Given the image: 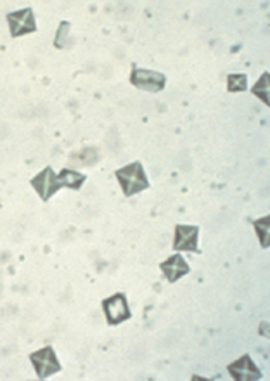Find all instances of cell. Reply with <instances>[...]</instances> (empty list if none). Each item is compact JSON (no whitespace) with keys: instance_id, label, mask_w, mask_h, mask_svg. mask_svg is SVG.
<instances>
[{"instance_id":"10","label":"cell","mask_w":270,"mask_h":381,"mask_svg":"<svg viewBox=\"0 0 270 381\" xmlns=\"http://www.w3.org/2000/svg\"><path fill=\"white\" fill-rule=\"evenodd\" d=\"M97 160H99V153L95 149H92V147L78 151V153L71 154L70 156V162L73 163V165H78V167H84V165L90 167V165H94Z\"/></svg>"},{"instance_id":"9","label":"cell","mask_w":270,"mask_h":381,"mask_svg":"<svg viewBox=\"0 0 270 381\" xmlns=\"http://www.w3.org/2000/svg\"><path fill=\"white\" fill-rule=\"evenodd\" d=\"M160 267H161V271L164 272V275H167V279L170 282H175L177 279H180L182 275H186L187 272H189V265H187V262L184 260L180 255H173L170 260L163 262Z\"/></svg>"},{"instance_id":"2","label":"cell","mask_w":270,"mask_h":381,"mask_svg":"<svg viewBox=\"0 0 270 381\" xmlns=\"http://www.w3.org/2000/svg\"><path fill=\"white\" fill-rule=\"evenodd\" d=\"M32 362L35 366V371H37V376L40 380H45L51 374L58 373L61 371V364H59L58 357H56L54 348L52 347H45L38 352L32 354Z\"/></svg>"},{"instance_id":"1","label":"cell","mask_w":270,"mask_h":381,"mask_svg":"<svg viewBox=\"0 0 270 381\" xmlns=\"http://www.w3.org/2000/svg\"><path fill=\"white\" fill-rule=\"evenodd\" d=\"M114 175L120 180L125 196H134L135 193H140V190L149 187L147 177L146 173H144V167L140 165L139 162L130 163V165L125 167V169L116 170Z\"/></svg>"},{"instance_id":"14","label":"cell","mask_w":270,"mask_h":381,"mask_svg":"<svg viewBox=\"0 0 270 381\" xmlns=\"http://www.w3.org/2000/svg\"><path fill=\"white\" fill-rule=\"evenodd\" d=\"M255 229H256V232H258L262 246L263 248H267V246H269V217L263 220H256Z\"/></svg>"},{"instance_id":"12","label":"cell","mask_w":270,"mask_h":381,"mask_svg":"<svg viewBox=\"0 0 270 381\" xmlns=\"http://www.w3.org/2000/svg\"><path fill=\"white\" fill-rule=\"evenodd\" d=\"M246 87H248L246 75H229V80H227V88H229V92H241L246 90Z\"/></svg>"},{"instance_id":"5","label":"cell","mask_w":270,"mask_h":381,"mask_svg":"<svg viewBox=\"0 0 270 381\" xmlns=\"http://www.w3.org/2000/svg\"><path fill=\"white\" fill-rule=\"evenodd\" d=\"M130 82L135 85V87L143 88V90L160 92L163 90L167 78H164V75L158 73V71L137 70V68H135V70L132 71Z\"/></svg>"},{"instance_id":"6","label":"cell","mask_w":270,"mask_h":381,"mask_svg":"<svg viewBox=\"0 0 270 381\" xmlns=\"http://www.w3.org/2000/svg\"><path fill=\"white\" fill-rule=\"evenodd\" d=\"M8 21L9 26H11L12 37H21V35L33 34V32L37 29L32 9H23V11L19 12H9Z\"/></svg>"},{"instance_id":"7","label":"cell","mask_w":270,"mask_h":381,"mask_svg":"<svg viewBox=\"0 0 270 381\" xmlns=\"http://www.w3.org/2000/svg\"><path fill=\"white\" fill-rule=\"evenodd\" d=\"M197 232L196 225H177L173 248L179 251H197Z\"/></svg>"},{"instance_id":"3","label":"cell","mask_w":270,"mask_h":381,"mask_svg":"<svg viewBox=\"0 0 270 381\" xmlns=\"http://www.w3.org/2000/svg\"><path fill=\"white\" fill-rule=\"evenodd\" d=\"M32 186L35 187V190H37L38 196H40L44 201H49L51 196L56 195V193L61 189L62 184L59 175L54 173V170H52L51 167H47V169L42 170V172L32 180Z\"/></svg>"},{"instance_id":"4","label":"cell","mask_w":270,"mask_h":381,"mask_svg":"<svg viewBox=\"0 0 270 381\" xmlns=\"http://www.w3.org/2000/svg\"><path fill=\"white\" fill-rule=\"evenodd\" d=\"M104 312H106V319L110 324H120L130 317V310H128V304L125 295L116 293L113 297L106 298L103 304Z\"/></svg>"},{"instance_id":"15","label":"cell","mask_w":270,"mask_h":381,"mask_svg":"<svg viewBox=\"0 0 270 381\" xmlns=\"http://www.w3.org/2000/svg\"><path fill=\"white\" fill-rule=\"evenodd\" d=\"M68 28H70V25L66 21L61 23V28L58 29V37H56V47L62 49L66 44V35H68Z\"/></svg>"},{"instance_id":"8","label":"cell","mask_w":270,"mask_h":381,"mask_svg":"<svg viewBox=\"0 0 270 381\" xmlns=\"http://www.w3.org/2000/svg\"><path fill=\"white\" fill-rule=\"evenodd\" d=\"M227 369L230 371L236 380L239 381H251V380H258L262 376V373L258 371V367L253 364V360L249 359V356H243L241 359L236 360L234 364H230Z\"/></svg>"},{"instance_id":"13","label":"cell","mask_w":270,"mask_h":381,"mask_svg":"<svg viewBox=\"0 0 270 381\" xmlns=\"http://www.w3.org/2000/svg\"><path fill=\"white\" fill-rule=\"evenodd\" d=\"M251 90L253 94L258 95L260 99L265 101V104H269V73L263 75V77L260 78L258 84H256Z\"/></svg>"},{"instance_id":"11","label":"cell","mask_w":270,"mask_h":381,"mask_svg":"<svg viewBox=\"0 0 270 381\" xmlns=\"http://www.w3.org/2000/svg\"><path fill=\"white\" fill-rule=\"evenodd\" d=\"M59 179H61L62 186L71 187V189H78V187L85 182V177L82 175V173L68 169H64L61 173H59Z\"/></svg>"}]
</instances>
